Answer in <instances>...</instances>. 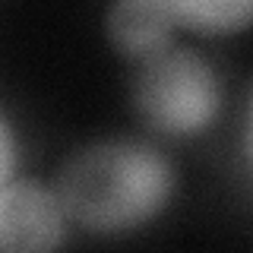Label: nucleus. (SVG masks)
I'll use <instances>...</instances> for the list:
<instances>
[{
    "label": "nucleus",
    "instance_id": "nucleus-1",
    "mask_svg": "<svg viewBox=\"0 0 253 253\" xmlns=\"http://www.w3.org/2000/svg\"><path fill=\"white\" fill-rule=\"evenodd\" d=\"M174 168L142 139H101L67 158L57 200L89 234H124L152 221L174 196Z\"/></svg>",
    "mask_w": 253,
    "mask_h": 253
},
{
    "label": "nucleus",
    "instance_id": "nucleus-2",
    "mask_svg": "<svg viewBox=\"0 0 253 253\" xmlns=\"http://www.w3.org/2000/svg\"><path fill=\"white\" fill-rule=\"evenodd\" d=\"M133 108L162 136H196L209 130L221 108V83L193 47H168L142 60L133 83Z\"/></svg>",
    "mask_w": 253,
    "mask_h": 253
},
{
    "label": "nucleus",
    "instance_id": "nucleus-3",
    "mask_svg": "<svg viewBox=\"0 0 253 253\" xmlns=\"http://www.w3.org/2000/svg\"><path fill=\"white\" fill-rule=\"evenodd\" d=\"M67 221L57 190L42 180L16 177L0 187V253H57Z\"/></svg>",
    "mask_w": 253,
    "mask_h": 253
},
{
    "label": "nucleus",
    "instance_id": "nucleus-4",
    "mask_svg": "<svg viewBox=\"0 0 253 253\" xmlns=\"http://www.w3.org/2000/svg\"><path fill=\"white\" fill-rule=\"evenodd\" d=\"M108 38L121 54L133 60H149L155 54L168 51L177 19L171 3H152V0H126L114 3L105 16Z\"/></svg>",
    "mask_w": 253,
    "mask_h": 253
},
{
    "label": "nucleus",
    "instance_id": "nucleus-5",
    "mask_svg": "<svg viewBox=\"0 0 253 253\" xmlns=\"http://www.w3.org/2000/svg\"><path fill=\"white\" fill-rule=\"evenodd\" d=\"M177 26H187L203 35H228L253 26V0H190L171 3Z\"/></svg>",
    "mask_w": 253,
    "mask_h": 253
},
{
    "label": "nucleus",
    "instance_id": "nucleus-6",
    "mask_svg": "<svg viewBox=\"0 0 253 253\" xmlns=\"http://www.w3.org/2000/svg\"><path fill=\"white\" fill-rule=\"evenodd\" d=\"M13 165H16V136H13L10 121H6L3 111H0V187L10 180Z\"/></svg>",
    "mask_w": 253,
    "mask_h": 253
},
{
    "label": "nucleus",
    "instance_id": "nucleus-7",
    "mask_svg": "<svg viewBox=\"0 0 253 253\" xmlns=\"http://www.w3.org/2000/svg\"><path fill=\"white\" fill-rule=\"evenodd\" d=\"M250 142H253V95H250Z\"/></svg>",
    "mask_w": 253,
    "mask_h": 253
}]
</instances>
